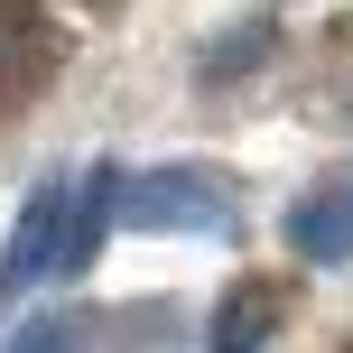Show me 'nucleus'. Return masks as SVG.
<instances>
[{
  "label": "nucleus",
  "mask_w": 353,
  "mask_h": 353,
  "mask_svg": "<svg viewBox=\"0 0 353 353\" xmlns=\"http://www.w3.org/2000/svg\"><path fill=\"white\" fill-rule=\"evenodd\" d=\"M112 223H130V232H232V186L205 168H149V176H121V214Z\"/></svg>",
  "instance_id": "f257e3e1"
},
{
  "label": "nucleus",
  "mask_w": 353,
  "mask_h": 353,
  "mask_svg": "<svg viewBox=\"0 0 353 353\" xmlns=\"http://www.w3.org/2000/svg\"><path fill=\"white\" fill-rule=\"evenodd\" d=\"M65 205H74V186H37L28 205H19V232H10V251H0V298H28V288L65 261Z\"/></svg>",
  "instance_id": "f03ea898"
},
{
  "label": "nucleus",
  "mask_w": 353,
  "mask_h": 353,
  "mask_svg": "<svg viewBox=\"0 0 353 353\" xmlns=\"http://www.w3.org/2000/svg\"><path fill=\"white\" fill-rule=\"evenodd\" d=\"M288 242H298V261L335 270L353 261V176H335V186H307L298 214H288Z\"/></svg>",
  "instance_id": "7ed1b4c3"
},
{
  "label": "nucleus",
  "mask_w": 353,
  "mask_h": 353,
  "mask_svg": "<svg viewBox=\"0 0 353 353\" xmlns=\"http://www.w3.org/2000/svg\"><path fill=\"white\" fill-rule=\"evenodd\" d=\"M112 214H121V168H93L84 186H74V205H65V261H56V270H84L93 251H103Z\"/></svg>",
  "instance_id": "20e7f679"
},
{
  "label": "nucleus",
  "mask_w": 353,
  "mask_h": 353,
  "mask_svg": "<svg viewBox=\"0 0 353 353\" xmlns=\"http://www.w3.org/2000/svg\"><path fill=\"white\" fill-rule=\"evenodd\" d=\"M270 325H279V307H270L261 298V288H232V298H223V316H214V353H261L270 344Z\"/></svg>",
  "instance_id": "39448f33"
},
{
  "label": "nucleus",
  "mask_w": 353,
  "mask_h": 353,
  "mask_svg": "<svg viewBox=\"0 0 353 353\" xmlns=\"http://www.w3.org/2000/svg\"><path fill=\"white\" fill-rule=\"evenodd\" d=\"M10 353H103V325L93 316H37V325H19Z\"/></svg>",
  "instance_id": "423d86ee"
}]
</instances>
